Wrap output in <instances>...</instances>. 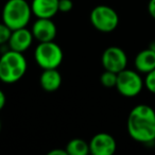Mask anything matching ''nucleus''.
Returning <instances> with one entry per match:
<instances>
[{
  "label": "nucleus",
  "instance_id": "18",
  "mask_svg": "<svg viewBox=\"0 0 155 155\" xmlns=\"http://www.w3.org/2000/svg\"><path fill=\"white\" fill-rule=\"evenodd\" d=\"M72 0H58V12L61 13H68L72 10Z\"/></svg>",
  "mask_w": 155,
  "mask_h": 155
},
{
  "label": "nucleus",
  "instance_id": "5",
  "mask_svg": "<svg viewBox=\"0 0 155 155\" xmlns=\"http://www.w3.org/2000/svg\"><path fill=\"white\" fill-rule=\"evenodd\" d=\"M91 25L96 30L103 33L114 31L119 25V16L113 8L108 5H97L91 12L89 16Z\"/></svg>",
  "mask_w": 155,
  "mask_h": 155
},
{
  "label": "nucleus",
  "instance_id": "21",
  "mask_svg": "<svg viewBox=\"0 0 155 155\" xmlns=\"http://www.w3.org/2000/svg\"><path fill=\"white\" fill-rule=\"evenodd\" d=\"M5 101H7V99H5V93H3V91H1V89H0V110H1L3 107H5Z\"/></svg>",
  "mask_w": 155,
  "mask_h": 155
},
{
  "label": "nucleus",
  "instance_id": "7",
  "mask_svg": "<svg viewBox=\"0 0 155 155\" xmlns=\"http://www.w3.org/2000/svg\"><path fill=\"white\" fill-rule=\"evenodd\" d=\"M102 66L105 70L119 73L127 68V53L121 48L112 46L104 50L101 56Z\"/></svg>",
  "mask_w": 155,
  "mask_h": 155
},
{
  "label": "nucleus",
  "instance_id": "1",
  "mask_svg": "<svg viewBox=\"0 0 155 155\" xmlns=\"http://www.w3.org/2000/svg\"><path fill=\"white\" fill-rule=\"evenodd\" d=\"M127 129L135 141L141 143L155 141V110L147 104L136 105L129 114Z\"/></svg>",
  "mask_w": 155,
  "mask_h": 155
},
{
  "label": "nucleus",
  "instance_id": "15",
  "mask_svg": "<svg viewBox=\"0 0 155 155\" xmlns=\"http://www.w3.org/2000/svg\"><path fill=\"white\" fill-rule=\"evenodd\" d=\"M117 74L118 73L113 72L110 70H105L101 75H100V82L106 88H113L116 87L117 83Z\"/></svg>",
  "mask_w": 155,
  "mask_h": 155
},
{
  "label": "nucleus",
  "instance_id": "17",
  "mask_svg": "<svg viewBox=\"0 0 155 155\" xmlns=\"http://www.w3.org/2000/svg\"><path fill=\"white\" fill-rule=\"evenodd\" d=\"M12 30L5 24L1 22L0 24V45H5L9 41L10 36H11Z\"/></svg>",
  "mask_w": 155,
  "mask_h": 155
},
{
  "label": "nucleus",
  "instance_id": "20",
  "mask_svg": "<svg viewBox=\"0 0 155 155\" xmlns=\"http://www.w3.org/2000/svg\"><path fill=\"white\" fill-rule=\"evenodd\" d=\"M67 154L68 153H67L66 149L65 150H63V149H53V150L48 152V155H67Z\"/></svg>",
  "mask_w": 155,
  "mask_h": 155
},
{
  "label": "nucleus",
  "instance_id": "16",
  "mask_svg": "<svg viewBox=\"0 0 155 155\" xmlns=\"http://www.w3.org/2000/svg\"><path fill=\"white\" fill-rule=\"evenodd\" d=\"M144 86L147 87L150 93L155 94V69L147 73L146 79H144Z\"/></svg>",
  "mask_w": 155,
  "mask_h": 155
},
{
  "label": "nucleus",
  "instance_id": "14",
  "mask_svg": "<svg viewBox=\"0 0 155 155\" xmlns=\"http://www.w3.org/2000/svg\"><path fill=\"white\" fill-rule=\"evenodd\" d=\"M66 151L69 155H87L89 152V143L81 138H73L66 144Z\"/></svg>",
  "mask_w": 155,
  "mask_h": 155
},
{
  "label": "nucleus",
  "instance_id": "12",
  "mask_svg": "<svg viewBox=\"0 0 155 155\" xmlns=\"http://www.w3.org/2000/svg\"><path fill=\"white\" fill-rule=\"evenodd\" d=\"M134 65L138 72L146 74L155 69V47H150L138 52Z\"/></svg>",
  "mask_w": 155,
  "mask_h": 155
},
{
  "label": "nucleus",
  "instance_id": "19",
  "mask_svg": "<svg viewBox=\"0 0 155 155\" xmlns=\"http://www.w3.org/2000/svg\"><path fill=\"white\" fill-rule=\"evenodd\" d=\"M148 12L151 17L155 19V0H150L148 3Z\"/></svg>",
  "mask_w": 155,
  "mask_h": 155
},
{
  "label": "nucleus",
  "instance_id": "3",
  "mask_svg": "<svg viewBox=\"0 0 155 155\" xmlns=\"http://www.w3.org/2000/svg\"><path fill=\"white\" fill-rule=\"evenodd\" d=\"M32 15L31 5L27 0H8L2 9V21L11 30L25 28Z\"/></svg>",
  "mask_w": 155,
  "mask_h": 155
},
{
  "label": "nucleus",
  "instance_id": "11",
  "mask_svg": "<svg viewBox=\"0 0 155 155\" xmlns=\"http://www.w3.org/2000/svg\"><path fill=\"white\" fill-rule=\"evenodd\" d=\"M31 10L37 18H52L58 12V0H32Z\"/></svg>",
  "mask_w": 155,
  "mask_h": 155
},
{
  "label": "nucleus",
  "instance_id": "22",
  "mask_svg": "<svg viewBox=\"0 0 155 155\" xmlns=\"http://www.w3.org/2000/svg\"><path fill=\"white\" fill-rule=\"evenodd\" d=\"M0 131H1V120H0Z\"/></svg>",
  "mask_w": 155,
  "mask_h": 155
},
{
  "label": "nucleus",
  "instance_id": "6",
  "mask_svg": "<svg viewBox=\"0 0 155 155\" xmlns=\"http://www.w3.org/2000/svg\"><path fill=\"white\" fill-rule=\"evenodd\" d=\"M144 81L138 71L125 68L117 74L116 88L123 97L133 98L138 96L141 93Z\"/></svg>",
  "mask_w": 155,
  "mask_h": 155
},
{
  "label": "nucleus",
  "instance_id": "8",
  "mask_svg": "<svg viewBox=\"0 0 155 155\" xmlns=\"http://www.w3.org/2000/svg\"><path fill=\"white\" fill-rule=\"evenodd\" d=\"M116 149V140L108 133L96 134L89 141V152L93 155H113Z\"/></svg>",
  "mask_w": 155,
  "mask_h": 155
},
{
  "label": "nucleus",
  "instance_id": "2",
  "mask_svg": "<svg viewBox=\"0 0 155 155\" xmlns=\"http://www.w3.org/2000/svg\"><path fill=\"white\" fill-rule=\"evenodd\" d=\"M27 60L24 53L10 49L0 56V81L13 84L22 79L27 71Z\"/></svg>",
  "mask_w": 155,
  "mask_h": 155
},
{
  "label": "nucleus",
  "instance_id": "10",
  "mask_svg": "<svg viewBox=\"0 0 155 155\" xmlns=\"http://www.w3.org/2000/svg\"><path fill=\"white\" fill-rule=\"evenodd\" d=\"M33 38H34V36L32 34V31L28 30L25 27V28L12 30L8 44H9L11 50L24 53L31 47Z\"/></svg>",
  "mask_w": 155,
  "mask_h": 155
},
{
  "label": "nucleus",
  "instance_id": "9",
  "mask_svg": "<svg viewBox=\"0 0 155 155\" xmlns=\"http://www.w3.org/2000/svg\"><path fill=\"white\" fill-rule=\"evenodd\" d=\"M32 34L39 43L54 41L56 36V26L51 18H37L32 27Z\"/></svg>",
  "mask_w": 155,
  "mask_h": 155
},
{
  "label": "nucleus",
  "instance_id": "13",
  "mask_svg": "<svg viewBox=\"0 0 155 155\" xmlns=\"http://www.w3.org/2000/svg\"><path fill=\"white\" fill-rule=\"evenodd\" d=\"M39 84L44 91L49 93L58 91L62 84V75L58 72V68L44 69L39 77Z\"/></svg>",
  "mask_w": 155,
  "mask_h": 155
},
{
  "label": "nucleus",
  "instance_id": "4",
  "mask_svg": "<svg viewBox=\"0 0 155 155\" xmlns=\"http://www.w3.org/2000/svg\"><path fill=\"white\" fill-rule=\"evenodd\" d=\"M63 51L61 47L52 41L39 43L34 51L36 64L43 69L58 68L63 62Z\"/></svg>",
  "mask_w": 155,
  "mask_h": 155
}]
</instances>
